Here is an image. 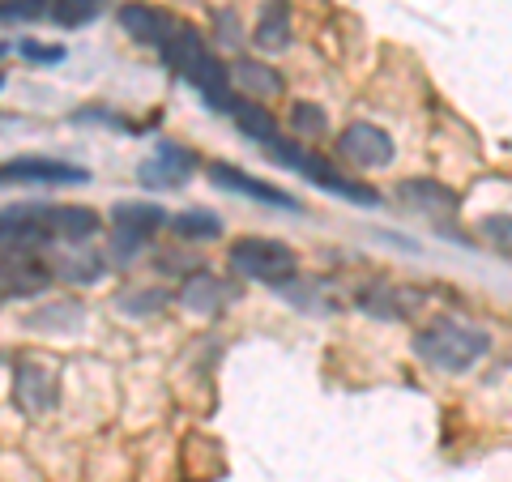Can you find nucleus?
I'll use <instances>...</instances> for the list:
<instances>
[{"label":"nucleus","instance_id":"393cba45","mask_svg":"<svg viewBox=\"0 0 512 482\" xmlns=\"http://www.w3.org/2000/svg\"><path fill=\"white\" fill-rule=\"evenodd\" d=\"M291 128H295L299 137H325V128H329L325 107H316V103H295V107H291Z\"/></svg>","mask_w":512,"mask_h":482},{"label":"nucleus","instance_id":"dca6fc26","mask_svg":"<svg viewBox=\"0 0 512 482\" xmlns=\"http://www.w3.org/2000/svg\"><path fill=\"white\" fill-rule=\"evenodd\" d=\"M359 308L380 316V320H406L410 312L423 308V295L419 291H406V286L376 282V286H367V291L359 295Z\"/></svg>","mask_w":512,"mask_h":482},{"label":"nucleus","instance_id":"2eb2a0df","mask_svg":"<svg viewBox=\"0 0 512 482\" xmlns=\"http://www.w3.org/2000/svg\"><path fill=\"white\" fill-rule=\"evenodd\" d=\"M43 222L60 244H86L103 227V218L90 205H43Z\"/></svg>","mask_w":512,"mask_h":482},{"label":"nucleus","instance_id":"20e7f679","mask_svg":"<svg viewBox=\"0 0 512 482\" xmlns=\"http://www.w3.org/2000/svg\"><path fill=\"white\" fill-rule=\"evenodd\" d=\"M227 269L231 278L239 282H261V286H274L282 291L286 282H295V269H299V256L282 244V239H269V235H244L227 248Z\"/></svg>","mask_w":512,"mask_h":482},{"label":"nucleus","instance_id":"cd10ccee","mask_svg":"<svg viewBox=\"0 0 512 482\" xmlns=\"http://www.w3.org/2000/svg\"><path fill=\"white\" fill-rule=\"evenodd\" d=\"M218 43H227V47H235V43H239L235 13H218Z\"/></svg>","mask_w":512,"mask_h":482},{"label":"nucleus","instance_id":"f3484780","mask_svg":"<svg viewBox=\"0 0 512 482\" xmlns=\"http://www.w3.org/2000/svg\"><path fill=\"white\" fill-rule=\"evenodd\" d=\"M252 43L256 52H286L291 47V0H265L256 13Z\"/></svg>","mask_w":512,"mask_h":482},{"label":"nucleus","instance_id":"6e6552de","mask_svg":"<svg viewBox=\"0 0 512 482\" xmlns=\"http://www.w3.org/2000/svg\"><path fill=\"white\" fill-rule=\"evenodd\" d=\"M210 180H214L218 188L235 192V197H248V201H256V205H269V210H291V214L303 210L299 197H291L286 188H274V184L256 180V175H248L244 167H235V163H210Z\"/></svg>","mask_w":512,"mask_h":482},{"label":"nucleus","instance_id":"9d476101","mask_svg":"<svg viewBox=\"0 0 512 482\" xmlns=\"http://www.w3.org/2000/svg\"><path fill=\"white\" fill-rule=\"evenodd\" d=\"M5 184H90V171L77 163H60V158H43V154H26V158H9L5 163Z\"/></svg>","mask_w":512,"mask_h":482},{"label":"nucleus","instance_id":"f8f14e48","mask_svg":"<svg viewBox=\"0 0 512 482\" xmlns=\"http://www.w3.org/2000/svg\"><path fill=\"white\" fill-rule=\"evenodd\" d=\"M52 273L60 282H73V286H94L107 273V256L99 252L86 239V244H56L52 248Z\"/></svg>","mask_w":512,"mask_h":482},{"label":"nucleus","instance_id":"39448f33","mask_svg":"<svg viewBox=\"0 0 512 482\" xmlns=\"http://www.w3.org/2000/svg\"><path fill=\"white\" fill-rule=\"evenodd\" d=\"M167 218V210L158 201H120L111 205V227H116V235H111V261L116 265H133L141 252L150 248V239L158 235V227Z\"/></svg>","mask_w":512,"mask_h":482},{"label":"nucleus","instance_id":"9b49d317","mask_svg":"<svg viewBox=\"0 0 512 482\" xmlns=\"http://www.w3.org/2000/svg\"><path fill=\"white\" fill-rule=\"evenodd\" d=\"M397 197H402V205H406L410 214H423V218H436V222L461 214L457 188L431 180V175H419V180H402V184H397Z\"/></svg>","mask_w":512,"mask_h":482},{"label":"nucleus","instance_id":"0eeeda50","mask_svg":"<svg viewBox=\"0 0 512 482\" xmlns=\"http://www.w3.org/2000/svg\"><path fill=\"white\" fill-rule=\"evenodd\" d=\"M197 163H201L197 150L180 146V141H158V146H154V158H146V163L137 167V175H141V184H146V188L167 192V188L188 184V175L197 171Z\"/></svg>","mask_w":512,"mask_h":482},{"label":"nucleus","instance_id":"1a4fd4ad","mask_svg":"<svg viewBox=\"0 0 512 482\" xmlns=\"http://www.w3.org/2000/svg\"><path fill=\"white\" fill-rule=\"evenodd\" d=\"M120 26L133 35L137 43H146L154 47V52H163V47L180 35L184 22L180 18H171L167 9H158V5H146V0H128V5H120Z\"/></svg>","mask_w":512,"mask_h":482},{"label":"nucleus","instance_id":"5701e85b","mask_svg":"<svg viewBox=\"0 0 512 482\" xmlns=\"http://www.w3.org/2000/svg\"><path fill=\"white\" fill-rule=\"evenodd\" d=\"M171 303V295L167 291H158V286H141V291H124V295H116V308L124 312V316H158Z\"/></svg>","mask_w":512,"mask_h":482},{"label":"nucleus","instance_id":"a878e982","mask_svg":"<svg viewBox=\"0 0 512 482\" xmlns=\"http://www.w3.org/2000/svg\"><path fill=\"white\" fill-rule=\"evenodd\" d=\"M478 235H483V244L500 248V252H512V214H487V218H478Z\"/></svg>","mask_w":512,"mask_h":482},{"label":"nucleus","instance_id":"aec40b11","mask_svg":"<svg viewBox=\"0 0 512 482\" xmlns=\"http://www.w3.org/2000/svg\"><path fill=\"white\" fill-rule=\"evenodd\" d=\"M171 231L180 239H188V244H210V239L222 235V218L201 210V205H192V210H180L171 218Z\"/></svg>","mask_w":512,"mask_h":482},{"label":"nucleus","instance_id":"6ab92c4d","mask_svg":"<svg viewBox=\"0 0 512 482\" xmlns=\"http://www.w3.org/2000/svg\"><path fill=\"white\" fill-rule=\"evenodd\" d=\"M231 86L252 94V99L261 103V99H274V94H282V77H278V69H269V64H261V60L239 56L231 64Z\"/></svg>","mask_w":512,"mask_h":482},{"label":"nucleus","instance_id":"ddd939ff","mask_svg":"<svg viewBox=\"0 0 512 482\" xmlns=\"http://www.w3.org/2000/svg\"><path fill=\"white\" fill-rule=\"evenodd\" d=\"M235 295H239L235 282L218 278V273H205V269H197V273H192V278H184V286H180V303H184L188 312H197V316H218Z\"/></svg>","mask_w":512,"mask_h":482},{"label":"nucleus","instance_id":"4be33fe9","mask_svg":"<svg viewBox=\"0 0 512 482\" xmlns=\"http://www.w3.org/2000/svg\"><path fill=\"white\" fill-rule=\"evenodd\" d=\"M235 128L244 137H252V141H261V146H269V141L278 137V124H274V116H269V111L261 107V103H252V99H244L235 107Z\"/></svg>","mask_w":512,"mask_h":482},{"label":"nucleus","instance_id":"f03ea898","mask_svg":"<svg viewBox=\"0 0 512 482\" xmlns=\"http://www.w3.org/2000/svg\"><path fill=\"white\" fill-rule=\"evenodd\" d=\"M414 355L444 376H466L491 355V333L461 316H436L414 333Z\"/></svg>","mask_w":512,"mask_h":482},{"label":"nucleus","instance_id":"423d86ee","mask_svg":"<svg viewBox=\"0 0 512 482\" xmlns=\"http://www.w3.org/2000/svg\"><path fill=\"white\" fill-rule=\"evenodd\" d=\"M338 154L346 158V163H355L363 171H372V167H389L393 163V137L384 133L380 124H367V120H355V124H346L342 128V137H338Z\"/></svg>","mask_w":512,"mask_h":482},{"label":"nucleus","instance_id":"b1692460","mask_svg":"<svg viewBox=\"0 0 512 482\" xmlns=\"http://www.w3.org/2000/svg\"><path fill=\"white\" fill-rule=\"evenodd\" d=\"M107 0H56L52 5V22L64 26V30H77V26H86L94 22L103 13Z\"/></svg>","mask_w":512,"mask_h":482},{"label":"nucleus","instance_id":"f257e3e1","mask_svg":"<svg viewBox=\"0 0 512 482\" xmlns=\"http://www.w3.org/2000/svg\"><path fill=\"white\" fill-rule=\"evenodd\" d=\"M158 56H163L167 69L180 73L214 111H222V116H235V107L244 103V94L231 86V69L210 52V47H205V39L192 26H184Z\"/></svg>","mask_w":512,"mask_h":482},{"label":"nucleus","instance_id":"7ed1b4c3","mask_svg":"<svg viewBox=\"0 0 512 482\" xmlns=\"http://www.w3.org/2000/svg\"><path fill=\"white\" fill-rule=\"evenodd\" d=\"M265 154L274 158V163L291 167L295 175H303V180H312L316 188H325V192H333V197L350 201V205H367V210H376V205H380V192H376V188H367V184H359V180H350V175H342L333 163H325L320 154H312L308 146H303V141H286V137L278 133V137L265 146Z\"/></svg>","mask_w":512,"mask_h":482},{"label":"nucleus","instance_id":"a211bd4d","mask_svg":"<svg viewBox=\"0 0 512 482\" xmlns=\"http://www.w3.org/2000/svg\"><path fill=\"white\" fill-rule=\"evenodd\" d=\"M52 265H39V261H30V256H5V299H30V295H39L52 286Z\"/></svg>","mask_w":512,"mask_h":482},{"label":"nucleus","instance_id":"4468645a","mask_svg":"<svg viewBox=\"0 0 512 482\" xmlns=\"http://www.w3.org/2000/svg\"><path fill=\"white\" fill-rule=\"evenodd\" d=\"M13 397H18V406L26 414H43L56 406V376L47 372L43 363L35 359H22L13 367Z\"/></svg>","mask_w":512,"mask_h":482},{"label":"nucleus","instance_id":"412c9836","mask_svg":"<svg viewBox=\"0 0 512 482\" xmlns=\"http://www.w3.org/2000/svg\"><path fill=\"white\" fill-rule=\"evenodd\" d=\"M82 320H86L82 303L60 299V303H52V308H43V312H35V316H26V325H30V329H39V333H69V329H82Z\"/></svg>","mask_w":512,"mask_h":482},{"label":"nucleus","instance_id":"bb28decb","mask_svg":"<svg viewBox=\"0 0 512 482\" xmlns=\"http://www.w3.org/2000/svg\"><path fill=\"white\" fill-rule=\"evenodd\" d=\"M18 56H22V60H35V64H60V60H64V47H60V43L22 39V43H18Z\"/></svg>","mask_w":512,"mask_h":482}]
</instances>
